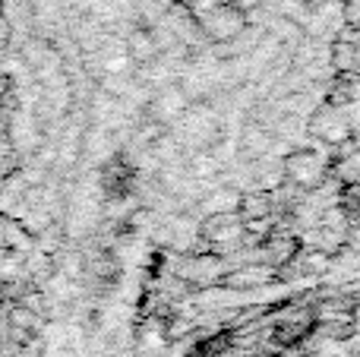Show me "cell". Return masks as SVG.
<instances>
[{
	"label": "cell",
	"instance_id": "6da1fadb",
	"mask_svg": "<svg viewBox=\"0 0 360 357\" xmlns=\"http://www.w3.org/2000/svg\"><path fill=\"white\" fill-rule=\"evenodd\" d=\"M199 25H205V35L215 38V41H231V38L237 35L240 29H247V22H243L240 10L231 4H218L215 10H209L202 19H199Z\"/></svg>",
	"mask_w": 360,
	"mask_h": 357
},
{
	"label": "cell",
	"instance_id": "7a4b0ae2",
	"mask_svg": "<svg viewBox=\"0 0 360 357\" xmlns=\"http://www.w3.org/2000/svg\"><path fill=\"white\" fill-rule=\"evenodd\" d=\"M186 101H190V95H186L184 86H165L162 92L155 95V101H152V120H158V124H174L177 117L186 114Z\"/></svg>",
	"mask_w": 360,
	"mask_h": 357
},
{
	"label": "cell",
	"instance_id": "3957f363",
	"mask_svg": "<svg viewBox=\"0 0 360 357\" xmlns=\"http://www.w3.org/2000/svg\"><path fill=\"white\" fill-rule=\"evenodd\" d=\"M158 35L152 29H136L130 35V41H127V57L136 63H152L158 60Z\"/></svg>",
	"mask_w": 360,
	"mask_h": 357
},
{
	"label": "cell",
	"instance_id": "277c9868",
	"mask_svg": "<svg viewBox=\"0 0 360 357\" xmlns=\"http://www.w3.org/2000/svg\"><path fill=\"white\" fill-rule=\"evenodd\" d=\"M237 202H240V193L234 187H215L202 200V206L209 215H224V212H237Z\"/></svg>",
	"mask_w": 360,
	"mask_h": 357
},
{
	"label": "cell",
	"instance_id": "5b68a950",
	"mask_svg": "<svg viewBox=\"0 0 360 357\" xmlns=\"http://www.w3.org/2000/svg\"><path fill=\"white\" fill-rule=\"evenodd\" d=\"M272 149V136H269L262 126H250L243 133V152H259V155H269Z\"/></svg>",
	"mask_w": 360,
	"mask_h": 357
},
{
	"label": "cell",
	"instance_id": "8992f818",
	"mask_svg": "<svg viewBox=\"0 0 360 357\" xmlns=\"http://www.w3.org/2000/svg\"><path fill=\"white\" fill-rule=\"evenodd\" d=\"M269 278L266 269H243V272H234V275H228V285H237V288H243V285H262Z\"/></svg>",
	"mask_w": 360,
	"mask_h": 357
}]
</instances>
